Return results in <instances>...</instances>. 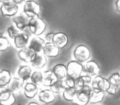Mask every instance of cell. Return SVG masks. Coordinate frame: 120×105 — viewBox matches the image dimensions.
I'll return each mask as SVG.
<instances>
[{
    "label": "cell",
    "mask_w": 120,
    "mask_h": 105,
    "mask_svg": "<svg viewBox=\"0 0 120 105\" xmlns=\"http://www.w3.org/2000/svg\"><path fill=\"white\" fill-rule=\"evenodd\" d=\"M46 44L45 40L40 37H33L30 41L28 46L31 50H33L35 53H41L43 52V49Z\"/></svg>",
    "instance_id": "9a60e30c"
},
{
    "label": "cell",
    "mask_w": 120,
    "mask_h": 105,
    "mask_svg": "<svg viewBox=\"0 0 120 105\" xmlns=\"http://www.w3.org/2000/svg\"><path fill=\"white\" fill-rule=\"evenodd\" d=\"M30 81L36 84L37 86L39 85H43L44 82V73L40 70H35L33 71L31 77H30Z\"/></svg>",
    "instance_id": "4316f807"
},
{
    "label": "cell",
    "mask_w": 120,
    "mask_h": 105,
    "mask_svg": "<svg viewBox=\"0 0 120 105\" xmlns=\"http://www.w3.org/2000/svg\"><path fill=\"white\" fill-rule=\"evenodd\" d=\"M47 64V57L43 53H36L35 58L31 61V67L35 70H40L45 67Z\"/></svg>",
    "instance_id": "ac0fdd59"
},
{
    "label": "cell",
    "mask_w": 120,
    "mask_h": 105,
    "mask_svg": "<svg viewBox=\"0 0 120 105\" xmlns=\"http://www.w3.org/2000/svg\"><path fill=\"white\" fill-rule=\"evenodd\" d=\"M38 99L40 103H45V104H49L52 103L55 100V93L52 92L50 88H42L39 91V93L37 95Z\"/></svg>",
    "instance_id": "52a82bcc"
},
{
    "label": "cell",
    "mask_w": 120,
    "mask_h": 105,
    "mask_svg": "<svg viewBox=\"0 0 120 105\" xmlns=\"http://www.w3.org/2000/svg\"><path fill=\"white\" fill-rule=\"evenodd\" d=\"M12 80V74L8 70H2L0 72V87L4 88L9 85Z\"/></svg>",
    "instance_id": "603a6c76"
},
{
    "label": "cell",
    "mask_w": 120,
    "mask_h": 105,
    "mask_svg": "<svg viewBox=\"0 0 120 105\" xmlns=\"http://www.w3.org/2000/svg\"><path fill=\"white\" fill-rule=\"evenodd\" d=\"M72 55H73L74 60L83 64L86 63L87 61L90 60L91 54H90V49L86 46L83 45V44H80L75 47Z\"/></svg>",
    "instance_id": "6da1fadb"
},
{
    "label": "cell",
    "mask_w": 120,
    "mask_h": 105,
    "mask_svg": "<svg viewBox=\"0 0 120 105\" xmlns=\"http://www.w3.org/2000/svg\"><path fill=\"white\" fill-rule=\"evenodd\" d=\"M35 55H36V53L33 50H31L29 46L21 49L17 52V56H18L19 60L26 64L31 63L33 59L35 58Z\"/></svg>",
    "instance_id": "ba28073f"
},
{
    "label": "cell",
    "mask_w": 120,
    "mask_h": 105,
    "mask_svg": "<svg viewBox=\"0 0 120 105\" xmlns=\"http://www.w3.org/2000/svg\"><path fill=\"white\" fill-rule=\"evenodd\" d=\"M49 88L52 90L53 93L55 94H61L64 93V91L65 90V88L64 86V83H63V80H57L51 86L49 87Z\"/></svg>",
    "instance_id": "484cf974"
},
{
    "label": "cell",
    "mask_w": 120,
    "mask_h": 105,
    "mask_svg": "<svg viewBox=\"0 0 120 105\" xmlns=\"http://www.w3.org/2000/svg\"><path fill=\"white\" fill-rule=\"evenodd\" d=\"M106 93L109 95H112V96H115L118 93V87L114 86L113 84H110L109 87L108 88V89H107Z\"/></svg>",
    "instance_id": "d6a6232c"
},
{
    "label": "cell",
    "mask_w": 120,
    "mask_h": 105,
    "mask_svg": "<svg viewBox=\"0 0 120 105\" xmlns=\"http://www.w3.org/2000/svg\"><path fill=\"white\" fill-rule=\"evenodd\" d=\"M43 73H44L43 86H45V87H50L57 80V78L55 77V75H53L52 70H45Z\"/></svg>",
    "instance_id": "cb8c5ba5"
},
{
    "label": "cell",
    "mask_w": 120,
    "mask_h": 105,
    "mask_svg": "<svg viewBox=\"0 0 120 105\" xmlns=\"http://www.w3.org/2000/svg\"><path fill=\"white\" fill-rule=\"evenodd\" d=\"M53 43L58 47V49H64L68 44V37L66 33L63 32H55L54 37L53 39Z\"/></svg>",
    "instance_id": "7c38bea8"
},
{
    "label": "cell",
    "mask_w": 120,
    "mask_h": 105,
    "mask_svg": "<svg viewBox=\"0 0 120 105\" xmlns=\"http://www.w3.org/2000/svg\"><path fill=\"white\" fill-rule=\"evenodd\" d=\"M105 96V92L101 91V90L92 88L91 96H90V104H100V103L104 101V98Z\"/></svg>",
    "instance_id": "7402d4cb"
},
{
    "label": "cell",
    "mask_w": 120,
    "mask_h": 105,
    "mask_svg": "<svg viewBox=\"0 0 120 105\" xmlns=\"http://www.w3.org/2000/svg\"><path fill=\"white\" fill-rule=\"evenodd\" d=\"M42 53L48 58H55L59 55V49L53 42H46Z\"/></svg>",
    "instance_id": "44dd1931"
},
{
    "label": "cell",
    "mask_w": 120,
    "mask_h": 105,
    "mask_svg": "<svg viewBox=\"0 0 120 105\" xmlns=\"http://www.w3.org/2000/svg\"><path fill=\"white\" fill-rule=\"evenodd\" d=\"M92 88L90 85H85L82 89L78 90L77 98L73 102L76 105H87L90 103Z\"/></svg>",
    "instance_id": "3957f363"
},
{
    "label": "cell",
    "mask_w": 120,
    "mask_h": 105,
    "mask_svg": "<svg viewBox=\"0 0 120 105\" xmlns=\"http://www.w3.org/2000/svg\"><path fill=\"white\" fill-rule=\"evenodd\" d=\"M115 8H116V10L118 13H120V0H116V3H115Z\"/></svg>",
    "instance_id": "e575fe53"
},
{
    "label": "cell",
    "mask_w": 120,
    "mask_h": 105,
    "mask_svg": "<svg viewBox=\"0 0 120 105\" xmlns=\"http://www.w3.org/2000/svg\"><path fill=\"white\" fill-rule=\"evenodd\" d=\"M1 14L4 17H14L17 16V13L19 11V7L17 4H14L13 2L6 3L3 4L1 5Z\"/></svg>",
    "instance_id": "8992f818"
},
{
    "label": "cell",
    "mask_w": 120,
    "mask_h": 105,
    "mask_svg": "<svg viewBox=\"0 0 120 105\" xmlns=\"http://www.w3.org/2000/svg\"><path fill=\"white\" fill-rule=\"evenodd\" d=\"M12 2H13L14 4L19 5V4H22V3L26 2V1H25V0H12Z\"/></svg>",
    "instance_id": "d590c367"
},
{
    "label": "cell",
    "mask_w": 120,
    "mask_h": 105,
    "mask_svg": "<svg viewBox=\"0 0 120 105\" xmlns=\"http://www.w3.org/2000/svg\"><path fill=\"white\" fill-rule=\"evenodd\" d=\"M39 86L30 82H26L23 88V93L27 98H34L39 93Z\"/></svg>",
    "instance_id": "2e32d148"
},
{
    "label": "cell",
    "mask_w": 120,
    "mask_h": 105,
    "mask_svg": "<svg viewBox=\"0 0 120 105\" xmlns=\"http://www.w3.org/2000/svg\"><path fill=\"white\" fill-rule=\"evenodd\" d=\"M30 36L26 32H21L17 37L13 40V43L16 48L23 49L25 47H27L30 43Z\"/></svg>",
    "instance_id": "4fadbf2b"
},
{
    "label": "cell",
    "mask_w": 120,
    "mask_h": 105,
    "mask_svg": "<svg viewBox=\"0 0 120 105\" xmlns=\"http://www.w3.org/2000/svg\"><path fill=\"white\" fill-rule=\"evenodd\" d=\"M1 3L3 4H6V3H9V2H12V0H0Z\"/></svg>",
    "instance_id": "74e56055"
},
{
    "label": "cell",
    "mask_w": 120,
    "mask_h": 105,
    "mask_svg": "<svg viewBox=\"0 0 120 105\" xmlns=\"http://www.w3.org/2000/svg\"><path fill=\"white\" fill-rule=\"evenodd\" d=\"M24 85H25V82L22 80H21L19 77H13L11 81V83L9 84V85L8 86V88L12 92V93H14L15 95L19 94L22 91H23Z\"/></svg>",
    "instance_id": "5bb4252c"
},
{
    "label": "cell",
    "mask_w": 120,
    "mask_h": 105,
    "mask_svg": "<svg viewBox=\"0 0 120 105\" xmlns=\"http://www.w3.org/2000/svg\"><path fill=\"white\" fill-rule=\"evenodd\" d=\"M17 77H19L21 80H22L26 83L28 80H30V77L33 74V70L30 65H22L17 69Z\"/></svg>",
    "instance_id": "d6986e66"
},
{
    "label": "cell",
    "mask_w": 120,
    "mask_h": 105,
    "mask_svg": "<svg viewBox=\"0 0 120 105\" xmlns=\"http://www.w3.org/2000/svg\"><path fill=\"white\" fill-rule=\"evenodd\" d=\"M67 70L68 76H70L76 80V79L79 78L83 73L84 65L75 60H72L67 64Z\"/></svg>",
    "instance_id": "277c9868"
},
{
    "label": "cell",
    "mask_w": 120,
    "mask_h": 105,
    "mask_svg": "<svg viewBox=\"0 0 120 105\" xmlns=\"http://www.w3.org/2000/svg\"><path fill=\"white\" fill-rule=\"evenodd\" d=\"M23 13L30 19L39 17L40 13V7L35 1H28L24 4Z\"/></svg>",
    "instance_id": "5b68a950"
},
{
    "label": "cell",
    "mask_w": 120,
    "mask_h": 105,
    "mask_svg": "<svg viewBox=\"0 0 120 105\" xmlns=\"http://www.w3.org/2000/svg\"><path fill=\"white\" fill-rule=\"evenodd\" d=\"M85 85H86V84L85 81H84V80H83V78H82V75H81L79 78H77L75 80V88H77V90L82 89Z\"/></svg>",
    "instance_id": "1f68e13d"
},
{
    "label": "cell",
    "mask_w": 120,
    "mask_h": 105,
    "mask_svg": "<svg viewBox=\"0 0 120 105\" xmlns=\"http://www.w3.org/2000/svg\"><path fill=\"white\" fill-rule=\"evenodd\" d=\"M100 70V66L95 60H90L84 65L83 73L85 75H88L91 77H96L97 75H99Z\"/></svg>",
    "instance_id": "30bf717a"
},
{
    "label": "cell",
    "mask_w": 120,
    "mask_h": 105,
    "mask_svg": "<svg viewBox=\"0 0 120 105\" xmlns=\"http://www.w3.org/2000/svg\"><path fill=\"white\" fill-rule=\"evenodd\" d=\"M28 29L34 37H40L46 30V23L40 17H33L30 19Z\"/></svg>",
    "instance_id": "7a4b0ae2"
},
{
    "label": "cell",
    "mask_w": 120,
    "mask_h": 105,
    "mask_svg": "<svg viewBox=\"0 0 120 105\" xmlns=\"http://www.w3.org/2000/svg\"><path fill=\"white\" fill-rule=\"evenodd\" d=\"M52 71L57 78V80H64L68 76L67 65H64V64L58 63L55 65L52 69Z\"/></svg>",
    "instance_id": "ffe728a7"
},
{
    "label": "cell",
    "mask_w": 120,
    "mask_h": 105,
    "mask_svg": "<svg viewBox=\"0 0 120 105\" xmlns=\"http://www.w3.org/2000/svg\"><path fill=\"white\" fill-rule=\"evenodd\" d=\"M21 32H20V30H19L15 25L10 26V27H8L7 29L8 35V37H10L11 39H12V40H14Z\"/></svg>",
    "instance_id": "f1b7e54d"
},
{
    "label": "cell",
    "mask_w": 120,
    "mask_h": 105,
    "mask_svg": "<svg viewBox=\"0 0 120 105\" xmlns=\"http://www.w3.org/2000/svg\"><path fill=\"white\" fill-rule=\"evenodd\" d=\"M63 83H64V86L65 88H75V79L70 76H67V78L63 80Z\"/></svg>",
    "instance_id": "4dcf8cb0"
},
{
    "label": "cell",
    "mask_w": 120,
    "mask_h": 105,
    "mask_svg": "<svg viewBox=\"0 0 120 105\" xmlns=\"http://www.w3.org/2000/svg\"><path fill=\"white\" fill-rule=\"evenodd\" d=\"M29 22L30 19L25 14H19L12 17V22L20 31H24L28 28Z\"/></svg>",
    "instance_id": "e0dca14e"
},
{
    "label": "cell",
    "mask_w": 120,
    "mask_h": 105,
    "mask_svg": "<svg viewBox=\"0 0 120 105\" xmlns=\"http://www.w3.org/2000/svg\"><path fill=\"white\" fill-rule=\"evenodd\" d=\"M11 43L9 42V40L6 37H4V35H2L1 38H0V50L4 51V50H7L10 47Z\"/></svg>",
    "instance_id": "f546056e"
},
{
    "label": "cell",
    "mask_w": 120,
    "mask_h": 105,
    "mask_svg": "<svg viewBox=\"0 0 120 105\" xmlns=\"http://www.w3.org/2000/svg\"><path fill=\"white\" fill-rule=\"evenodd\" d=\"M54 32H49L48 33L45 34V40L46 42H53V39L54 37Z\"/></svg>",
    "instance_id": "836d02e7"
},
{
    "label": "cell",
    "mask_w": 120,
    "mask_h": 105,
    "mask_svg": "<svg viewBox=\"0 0 120 105\" xmlns=\"http://www.w3.org/2000/svg\"><path fill=\"white\" fill-rule=\"evenodd\" d=\"M78 90L76 88H65V90L63 93V98L64 100L68 102H74L77 98Z\"/></svg>",
    "instance_id": "d4e9b609"
},
{
    "label": "cell",
    "mask_w": 120,
    "mask_h": 105,
    "mask_svg": "<svg viewBox=\"0 0 120 105\" xmlns=\"http://www.w3.org/2000/svg\"><path fill=\"white\" fill-rule=\"evenodd\" d=\"M27 105H40L37 102H35V101H31V102H30V103H28Z\"/></svg>",
    "instance_id": "8d00e7d4"
},
{
    "label": "cell",
    "mask_w": 120,
    "mask_h": 105,
    "mask_svg": "<svg viewBox=\"0 0 120 105\" xmlns=\"http://www.w3.org/2000/svg\"><path fill=\"white\" fill-rule=\"evenodd\" d=\"M16 102L15 94L12 93L8 88H2L0 93V103L1 105H13Z\"/></svg>",
    "instance_id": "8fae6325"
},
{
    "label": "cell",
    "mask_w": 120,
    "mask_h": 105,
    "mask_svg": "<svg viewBox=\"0 0 120 105\" xmlns=\"http://www.w3.org/2000/svg\"><path fill=\"white\" fill-rule=\"evenodd\" d=\"M109 82L110 84H113L114 86H120V73L119 72H114L112 75H110L108 78Z\"/></svg>",
    "instance_id": "83f0119b"
},
{
    "label": "cell",
    "mask_w": 120,
    "mask_h": 105,
    "mask_svg": "<svg viewBox=\"0 0 120 105\" xmlns=\"http://www.w3.org/2000/svg\"><path fill=\"white\" fill-rule=\"evenodd\" d=\"M109 85L110 84L109 82L108 79L104 78V77L100 76V75H97L96 77L93 78V81H92L90 86H91L92 88L101 90V91H104L106 93Z\"/></svg>",
    "instance_id": "9c48e42d"
},
{
    "label": "cell",
    "mask_w": 120,
    "mask_h": 105,
    "mask_svg": "<svg viewBox=\"0 0 120 105\" xmlns=\"http://www.w3.org/2000/svg\"><path fill=\"white\" fill-rule=\"evenodd\" d=\"M25 1H26V2H28V1H35V0H25Z\"/></svg>",
    "instance_id": "f35d334b"
},
{
    "label": "cell",
    "mask_w": 120,
    "mask_h": 105,
    "mask_svg": "<svg viewBox=\"0 0 120 105\" xmlns=\"http://www.w3.org/2000/svg\"><path fill=\"white\" fill-rule=\"evenodd\" d=\"M96 105H100V104H96Z\"/></svg>",
    "instance_id": "ab89813d"
}]
</instances>
